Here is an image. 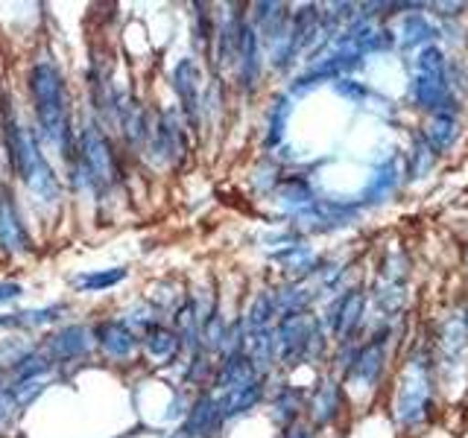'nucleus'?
Segmentation results:
<instances>
[{
	"instance_id": "1a4fd4ad",
	"label": "nucleus",
	"mask_w": 468,
	"mask_h": 438,
	"mask_svg": "<svg viewBox=\"0 0 468 438\" xmlns=\"http://www.w3.org/2000/svg\"><path fill=\"white\" fill-rule=\"evenodd\" d=\"M88 345H91V333H88L82 325H70L62 328L58 333H53L48 339V354L53 362H68V360H77L82 357Z\"/></svg>"
},
{
	"instance_id": "0eeeda50",
	"label": "nucleus",
	"mask_w": 468,
	"mask_h": 438,
	"mask_svg": "<svg viewBox=\"0 0 468 438\" xmlns=\"http://www.w3.org/2000/svg\"><path fill=\"white\" fill-rule=\"evenodd\" d=\"M173 88L179 94L182 102V114L187 117L190 126H199V68L194 58H182L179 65L173 68Z\"/></svg>"
},
{
	"instance_id": "4468645a",
	"label": "nucleus",
	"mask_w": 468,
	"mask_h": 438,
	"mask_svg": "<svg viewBox=\"0 0 468 438\" xmlns=\"http://www.w3.org/2000/svg\"><path fill=\"white\" fill-rule=\"evenodd\" d=\"M357 313H360V296H348V298L340 304V310H336V316H334L336 333H348L351 328H355Z\"/></svg>"
},
{
	"instance_id": "20e7f679",
	"label": "nucleus",
	"mask_w": 468,
	"mask_h": 438,
	"mask_svg": "<svg viewBox=\"0 0 468 438\" xmlns=\"http://www.w3.org/2000/svg\"><path fill=\"white\" fill-rule=\"evenodd\" d=\"M18 179H24V184L33 190V196H38L41 202H53L58 193V182L48 164V158L41 152L36 135L27 138V155H24V167Z\"/></svg>"
},
{
	"instance_id": "7ed1b4c3",
	"label": "nucleus",
	"mask_w": 468,
	"mask_h": 438,
	"mask_svg": "<svg viewBox=\"0 0 468 438\" xmlns=\"http://www.w3.org/2000/svg\"><path fill=\"white\" fill-rule=\"evenodd\" d=\"M146 141L153 146V158L170 161V164H179L187 152V141H185V131L176 111L161 114L158 123L153 129H146Z\"/></svg>"
},
{
	"instance_id": "dca6fc26",
	"label": "nucleus",
	"mask_w": 468,
	"mask_h": 438,
	"mask_svg": "<svg viewBox=\"0 0 468 438\" xmlns=\"http://www.w3.org/2000/svg\"><path fill=\"white\" fill-rule=\"evenodd\" d=\"M9 412H12V398H9V391H0V427L6 423Z\"/></svg>"
},
{
	"instance_id": "a211bd4d",
	"label": "nucleus",
	"mask_w": 468,
	"mask_h": 438,
	"mask_svg": "<svg viewBox=\"0 0 468 438\" xmlns=\"http://www.w3.org/2000/svg\"><path fill=\"white\" fill-rule=\"evenodd\" d=\"M290 438H307L304 433H296V435H290Z\"/></svg>"
},
{
	"instance_id": "6e6552de",
	"label": "nucleus",
	"mask_w": 468,
	"mask_h": 438,
	"mask_svg": "<svg viewBox=\"0 0 468 438\" xmlns=\"http://www.w3.org/2000/svg\"><path fill=\"white\" fill-rule=\"evenodd\" d=\"M94 336H97L100 348L106 350L112 360H129L138 350V336H135V330H132L126 321H121V318L100 321Z\"/></svg>"
},
{
	"instance_id": "423d86ee",
	"label": "nucleus",
	"mask_w": 468,
	"mask_h": 438,
	"mask_svg": "<svg viewBox=\"0 0 468 438\" xmlns=\"http://www.w3.org/2000/svg\"><path fill=\"white\" fill-rule=\"evenodd\" d=\"M0 126H4V146H6V155H9V167H12L15 175H21L29 131L21 129L18 111H15L9 94L0 97Z\"/></svg>"
},
{
	"instance_id": "ddd939ff",
	"label": "nucleus",
	"mask_w": 468,
	"mask_h": 438,
	"mask_svg": "<svg viewBox=\"0 0 468 438\" xmlns=\"http://www.w3.org/2000/svg\"><path fill=\"white\" fill-rule=\"evenodd\" d=\"M126 277L123 269H102V272H88V275H80L77 277V287L85 289V292H100V289H109L114 284H121Z\"/></svg>"
},
{
	"instance_id": "2eb2a0df",
	"label": "nucleus",
	"mask_w": 468,
	"mask_h": 438,
	"mask_svg": "<svg viewBox=\"0 0 468 438\" xmlns=\"http://www.w3.org/2000/svg\"><path fill=\"white\" fill-rule=\"evenodd\" d=\"M21 284H0V304L4 301H12V298H18L21 296Z\"/></svg>"
},
{
	"instance_id": "9d476101",
	"label": "nucleus",
	"mask_w": 468,
	"mask_h": 438,
	"mask_svg": "<svg viewBox=\"0 0 468 438\" xmlns=\"http://www.w3.org/2000/svg\"><path fill=\"white\" fill-rule=\"evenodd\" d=\"M307 342H311V321H307L302 313H287L282 328H278V345H282L284 360L302 357Z\"/></svg>"
},
{
	"instance_id": "f257e3e1",
	"label": "nucleus",
	"mask_w": 468,
	"mask_h": 438,
	"mask_svg": "<svg viewBox=\"0 0 468 438\" xmlns=\"http://www.w3.org/2000/svg\"><path fill=\"white\" fill-rule=\"evenodd\" d=\"M29 94H33V109L41 138L56 146L62 155H73V129L68 111V91L62 70L50 62H38L29 70Z\"/></svg>"
},
{
	"instance_id": "f03ea898",
	"label": "nucleus",
	"mask_w": 468,
	"mask_h": 438,
	"mask_svg": "<svg viewBox=\"0 0 468 438\" xmlns=\"http://www.w3.org/2000/svg\"><path fill=\"white\" fill-rule=\"evenodd\" d=\"M80 172L85 175L88 187H91L97 196L112 193L117 179H121L112 143L100 126H88L80 135Z\"/></svg>"
},
{
	"instance_id": "f8f14e48",
	"label": "nucleus",
	"mask_w": 468,
	"mask_h": 438,
	"mask_svg": "<svg viewBox=\"0 0 468 438\" xmlns=\"http://www.w3.org/2000/svg\"><path fill=\"white\" fill-rule=\"evenodd\" d=\"M144 345H146V354H150V360H155V362H167V360L176 357V350H179L182 336H179V333H173L170 328L155 325V328L146 330Z\"/></svg>"
},
{
	"instance_id": "39448f33",
	"label": "nucleus",
	"mask_w": 468,
	"mask_h": 438,
	"mask_svg": "<svg viewBox=\"0 0 468 438\" xmlns=\"http://www.w3.org/2000/svg\"><path fill=\"white\" fill-rule=\"evenodd\" d=\"M0 245H4L9 255L33 252V240H29L18 202H15L9 187H0Z\"/></svg>"
},
{
	"instance_id": "9b49d317",
	"label": "nucleus",
	"mask_w": 468,
	"mask_h": 438,
	"mask_svg": "<svg viewBox=\"0 0 468 438\" xmlns=\"http://www.w3.org/2000/svg\"><path fill=\"white\" fill-rule=\"evenodd\" d=\"M219 423H223V412H219L217 398H214V394H202V398L194 403V409H190L185 430H187V435L208 438V435H214L219 430Z\"/></svg>"
},
{
	"instance_id": "f3484780",
	"label": "nucleus",
	"mask_w": 468,
	"mask_h": 438,
	"mask_svg": "<svg viewBox=\"0 0 468 438\" xmlns=\"http://www.w3.org/2000/svg\"><path fill=\"white\" fill-rule=\"evenodd\" d=\"M0 391H6V389H4V374H0Z\"/></svg>"
}]
</instances>
